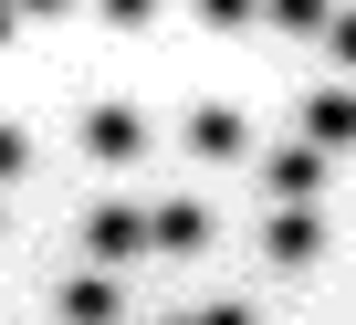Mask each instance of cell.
<instances>
[{
  "instance_id": "cell-2",
  "label": "cell",
  "mask_w": 356,
  "mask_h": 325,
  "mask_svg": "<svg viewBox=\"0 0 356 325\" xmlns=\"http://www.w3.org/2000/svg\"><path fill=\"white\" fill-rule=\"evenodd\" d=\"M136 147H147V116H136V105H84V157H105V168H126Z\"/></svg>"
},
{
  "instance_id": "cell-6",
  "label": "cell",
  "mask_w": 356,
  "mask_h": 325,
  "mask_svg": "<svg viewBox=\"0 0 356 325\" xmlns=\"http://www.w3.org/2000/svg\"><path fill=\"white\" fill-rule=\"evenodd\" d=\"M53 315H63V325H115V283H105V273H74Z\"/></svg>"
},
{
  "instance_id": "cell-5",
  "label": "cell",
  "mask_w": 356,
  "mask_h": 325,
  "mask_svg": "<svg viewBox=\"0 0 356 325\" xmlns=\"http://www.w3.org/2000/svg\"><path fill=\"white\" fill-rule=\"evenodd\" d=\"M157 252H210V210L200 200H157Z\"/></svg>"
},
{
  "instance_id": "cell-10",
  "label": "cell",
  "mask_w": 356,
  "mask_h": 325,
  "mask_svg": "<svg viewBox=\"0 0 356 325\" xmlns=\"http://www.w3.org/2000/svg\"><path fill=\"white\" fill-rule=\"evenodd\" d=\"M0 42H11V11H0Z\"/></svg>"
},
{
  "instance_id": "cell-9",
  "label": "cell",
  "mask_w": 356,
  "mask_h": 325,
  "mask_svg": "<svg viewBox=\"0 0 356 325\" xmlns=\"http://www.w3.org/2000/svg\"><path fill=\"white\" fill-rule=\"evenodd\" d=\"M200 325H252V315H241V304H210V315H200Z\"/></svg>"
},
{
  "instance_id": "cell-1",
  "label": "cell",
  "mask_w": 356,
  "mask_h": 325,
  "mask_svg": "<svg viewBox=\"0 0 356 325\" xmlns=\"http://www.w3.org/2000/svg\"><path fill=\"white\" fill-rule=\"evenodd\" d=\"M84 241H95V262H126V252H157V210H136V200H105Z\"/></svg>"
},
{
  "instance_id": "cell-3",
  "label": "cell",
  "mask_w": 356,
  "mask_h": 325,
  "mask_svg": "<svg viewBox=\"0 0 356 325\" xmlns=\"http://www.w3.org/2000/svg\"><path fill=\"white\" fill-rule=\"evenodd\" d=\"M262 241H273V262H283V273H304V262H314V241H325V210H273V231H262Z\"/></svg>"
},
{
  "instance_id": "cell-4",
  "label": "cell",
  "mask_w": 356,
  "mask_h": 325,
  "mask_svg": "<svg viewBox=\"0 0 356 325\" xmlns=\"http://www.w3.org/2000/svg\"><path fill=\"white\" fill-rule=\"evenodd\" d=\"M262 179L283 189V210H304V189L325 179V147H314V136H304V147H283V157H273V168H262Z\"/></svg>"
},
{
  "instance_id": "cell-7",
  "label": "cell",
  "mask_w": 356,
  "mask_h": 325,
  "mask_svg": "<svg viewBox=\"0 0 356 325\" xmlns=\"http://www.w3.org/2000/svg\"><path fill=\"white\" fill-rule=\"evenodd\" d=\"M241 136H252V126H241L231 105H200V116H189V147H200V157H241Z\"/></svg>"
},
{
  "instance_id": "cell-8",
  "label": "cell",
  "mask_w": 356,
  "mask_h": 325,
  "mask_svg": "<svg viewBox=\"0 0 356 325\" xmlns=\"http://www.w3.org/2000/svg\"><path fill=\"white\" fill-rule=\"evenodd\" d=\"M22 168H32V136H22V126H0V179H22Z\"/></svg>"
}]
</instances>
